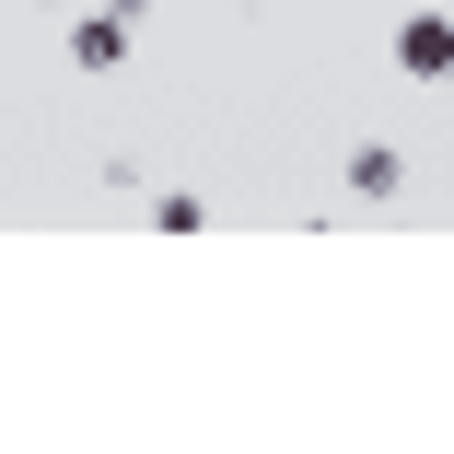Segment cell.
Returning a JSON list of instances; mask_svg holds the SVG:
<instances>
[{
    "instance_id": "cell-1",
    "label": "cell",
    "mask_w": 454,
    "mask_h": 454,
    "mask_svg": "<svg viewBox=\"0 0 454 454\" xmlns=\"http://www.w3.org/2000/svg\"><path fill=\"white\" fill-rule=\"evenodd\" d=\"M140 35V0H117V12H70V70H117Z\"/></svg>"
},
{
    "instance_id": "cell-3",
    "label": "cell",
    "mask_w": 454,
    "mask_h": 454,
    "mask_svg": "<svg viewBox=\"0 0 454 454\" xmlns=\"http://www.w3.org/2000/svg\"><path fill=\"white\" fill-rule=\"evenodd\" d=\"M396 187H408V152L396 140H361L349 152V199H396Z\"/></svg>"
},
{
    "instance_id": "cell-2",
    "label": "cell",
    "mask_w": 454,
    "mask_h": 454,
    "mask_svg": "<svg viewBox=\"0 0 454 454\" xmlns=\"http://www.w3.org/2000/svg\"><path fill=\"white\" fill-rule=\"evenodd\" d=\"M396 70L408 82H454V12H408L396 24Z\"/></svg>"
}]
</instances>
